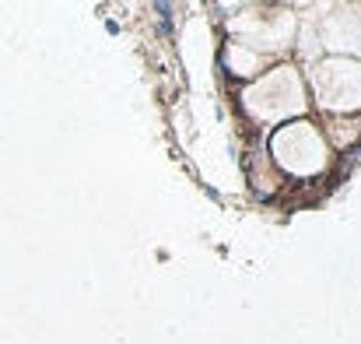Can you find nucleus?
I'll use <instances>...</instances> for the list:
<instances>
[{
	"mask_svg": "<svg viewBox=\"0 0 361 344\" xmlns=\"http://www.w3.org/2000/svg\"><path fill=\"white\" fill-rule=\"evenodd\" d=\"M291 130L298 134V144L288 137V130H281V137H277V144H274V151H277L281 165H284V169H291V165H295V158H305V162H302V176L319 172V169L326 165V144H323L319 130H316V126H309V123L291 126Z\"/></svg>",
	"mask_w": 361,
	"mask_h": 344,
	"instance_id": "obj_1",
	"label": "nucleus"
}]
</instances>
